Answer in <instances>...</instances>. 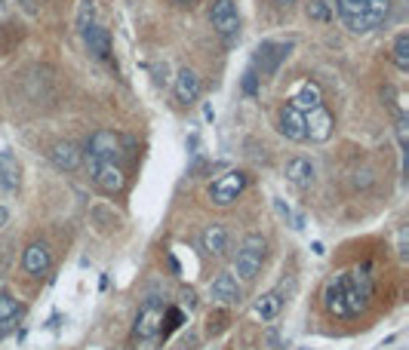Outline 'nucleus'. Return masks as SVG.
Here are the masks:
<instances>
[{"label": "nucleus", "instance_id": "obj_17", "mask_svg": "<svg viewBox=\"0 0 409 350\" xmlns=\"http://www.w3.org/2000/svg\"><path fill=\"white\" fill-rule=\"evenodd\" d=\"M289 105L305 114V111H311V108H320V105H323V92H320V87L314 80H302L299 87H295L293 96H289Z\"/></svg>", "mask_w": 409, "mask_h": 350}, {"label": "nucleus", "instance_id": "obj_11", "mask_svg": "<svg viewBox=\"0 0 409 350\" xmlns=\"http://www.w3.org/2000/svg\"><path fill=\"white\" fill-rule=\"evenodd\" d=\"M277 123H280V135L289 138V142H308L305 138V114L293 105H283L280 114H277Z\"/></svg>", "mask_w": 409, "mask_h": 350}, {"label": "nucleus", "instance_id": "obj_6", "mask_svg": "<svg viewBox=\"0 0 409 350\" xmlns=\"http://www.w3.org/2000/svg\"><path fill=\"white\" fill-rule=\"evenodd\" d=\"M90 163V175H92V184H96L102 194L114 197L127 188V175H123L120 163H108V160H96V157H87Z\"/></svg>", "mask_w": 409, "mask_h": 350}, {"label": "nucleus", "instance_id": "obj_19", "mask_svg": "<svg viewBox=\"0 0 409 350\" xmlns=\"http://www.w3.org/2000/svg\"><path fill=\"white\" fill-rule=\"evenodd\" d=\"M203 249H207L213 259H225L228 255V228L219 221H213L207 230H203Z\"/></svg>", "mask_w": 409, "mask_h": 350}, {"label": "nucleus", "instance_id": "obj_3", "mask_svg": "<svg viewBox=\"0 0 409 350\" xmlns=\"http://www.w3.org/2000/svg\"><path fill=\"white\" fill-rule=\"evenodd\" d=\"M163 305L160 298H145L133 322V344L136 350H160L163 344Z\"/></svg>", "mask_w": 409, "mask_h": 350}, {"label": "nucleus", "instance_id": "obj_31", "mask_svg": "<svg viewBox=\"0 0 409 350\" xmlns=\"http://www.w3.org/2000/svg\"><path fill=\"white\" fill-rule=\"evenodd\" d=\"M6 221H10V209H3V206H0V228H3Z\"/></svg>", "mask_w": 409, "mask_h": 350}, {"label": "nucleus", "instance_id": "obj_20", "mask_svg": "<svg viewBox=\"0 0 409 350\" xmlns=\"http://www.w3.org/2000/svg\"><path fill=\"white\" fill-rule=\"evenodd\" d=\"M19 184H22V166H19L16 154L0 151V188L12 194V190H19Z\"/></svg>", "mask_w": 409, "mask_h": 350}, {"label": "nucleus", "instance_id": "obj_26", "mask_svg": "<svg viewBox=\"0 0 409 350\" xmlns=\"http://www.w3.org/2000/svg\"><path fill=\"white\" fill-rule=\"evenodd\" d=\"M92 16H96V0H81V10H77V28H87L92 25Z\"/></svg>", "mask_w": 409, "mask_h": 350}, {"label": "nucleus", "instance_id": "obj_33", "mask_svg": "<svg viewBox=\"0 0 409 350\" xmlns=\"http://www.w3.org/2000/svg\"><path fill=\"white\" fill-rule=\"evenodd\" d=\"M179 3H194V0H179Z\"/></svg>", "mask_w": 409, "mask_h": 350}, {"label": "nucleus", "instance_id": "obj_25", "mask_svg": "<svg viewBox=\"0 0 409 350\" xmlns=\"http://www.w3.org/2000/svg\"><path fill=\"white\" fill-rule=\"evenodd\" d=\"M308 19H314V22H329V19H333V3H329V0H311V3H308Z\"/></svg>", "mask_w": 409, "mask_h": 350}, {"label": "nucleus", "instance_id": "obj_27", "mask_svg": "<svg viewBox=\"0 0 409 350\" xmlns=\"http://www.w3.org/2000/svg\"><path fill=\"white\" fill-rule=\"evenodd\" d=\"M259 80H262V77L255 74L253 68H249L247 74H243V92H247L249 98H255V96H259Z\"/></svg>", "mask_w": 409, "mask_h": 350}, {"label": "nucleus", "instance_id": "obj_28", "mask_svg": "<svg viewBox=\"0 0 409 350\" xmlns=\"http://www.w3.org/2000/svg\"><path fill=\"white\" fill-rule=\"evenodd\" d=\"M397 144H400V151L406 154V117H400L397 120Z\"/></svg>", "mask_w": 409, "mask_h": 350}, {"label": "nucleus", "instance_id": "obj_22", "mask_svg": "<svg viewBox=\"0 0 409 350\" xmlns=\"http://www.w3.org/2000/svg\"><path fill=\"white\" fill-rule=\"evenodd\" d=\"M394 65H397V71H409V34L406 31H400L394 37Z\"/></svg>", "mask_w": 409, "mask_h": 350}, {"label": "nucleus", "instance_id": "obj_15", "mask_svg": "<svg viewBox=\"0 0 409 350\" xmlns=\"http://www.w3.org/2000/svg\"><path fill=\"white\" fill-rule=\"evenodd\" d=\"M200 89H203L200 77H197L191 68H182L179 74H176V80H173V96H176V102H179V105L197 102V98H200Z\"/></svg>", "mask_w": 409, "mask_h": 350}, {"label": "nucleus", "instance_id": "obj_32", "mask_svg": "<svg viewBox=\"0 0 409 350\" xmlns=\"http://www.w3.org/2000/svg\"><path fill=\"white\" fill-rule=\"evenodd\" d=\"M274 3H277V6H293L295 0H274Z\"/></svg>", "mask_w": 409, "mask_h": 350}, {"label": "nucleus", "instance_id": "obj_1", "mask_svg": "<svg viewBox=\"0 0 409 350\" xmlns=\"http://www.w3.org/2000/svg\"><path fill=\"white\" fill-rule=\"evenodd\" d=\"M375 295L373 264H354L345 274H335L323 286V307L335 320H354L369 307Z\"/></svg>", "mask_w": 409, "mask_h": 350}, {"label": "nucleus", "instance_id": "obj_29", "mask_svg": "<svg viewBox=\"0 0 409 350\" xmlns=\"http://www.w3.org/2000/svg\"><path fill=\"white\" fill-rule=\"evenodd\" d=\"M274 209L280 212V219H293V209L283 206V200H274Z\"/></svg>", "mask_w": 409, "mask_h": 350}, {"label": "nucleus", "instance_id": "obj_21", "mask_svg": "<svg viewBox=\"0 0 409 350\" xmlns=\"http://www.w3.org/2000/svg\"><path fill=\"white\" fill-rule=\"evenodd\" d=\"M286 182L295 184V188H311L314 184V163L305 160V157H293V160L286 163Z\"/></svg>", "mask_w": 409, "mask_h": 350}, {"label": "nucleus", "instance_id": "obj_16", "mask_svg": "<svg viewBox=\"0 0 409 350\" xmlns=\"http://www.w3.org/2000/svg\"><path fill=\"white\" fill-rule=\"evenodd\" d=\"M50 160H52V166L62 169V173H74L83 163V151L77 148L74 142H59V144H52Z\"/></svg>", "mask_w": 409, "mask_h": 350}, {"label": "nucleus", "instance_id": "obj_18", "mask_svg": "<svg viewBox=\"0 0 409 350\" xmlns=\"http://www.w3.org/2000/svg\"><path fill=\"white\" fill-rule=\"evenodd\" d=\"M280 310H283V298H280L277 289H271V292H262L259 298L253 301V316H255V320H262V322H274L277 316H280Z\"/></svg>", "mask_w": 409, "mask_h": 350}, {"label": "nucleus", "instance_id": "obj_7", "mask_svg": "<svg viewBox=\"0 0 409 350\" xmlns=\"http://www.w3.org/2000/svg\"><path fill=\"white\" fill-rule=\"evenodd\" d=\"M243 188H247V173H240V169H228L225 175H219L213 184H209V200H213L216 206L225 209L243 194Z\"/></svg>", "mask_w": 409, "mask_h": 350}, {"label": "nucleus", "instance_id": "obj_24", "mask_svg": "<svg viewBox=\"0 0 409 350\" xmlns=\"http://www.w3.org/2000/svg\"><path fill=\"white\" fill-rule=\"evenodd\" d=\"M185 322V314L179 307H167L163 310V341H167V335H173L176 329H182Z\"/></svg>", "mask_w": 409, "mask_h": 350}, {"label": "nucleus", "instance_id": "obj_5", "mask_svg": "<svg viewBox=\"0 0 409 350\" xmlns=\"http://www.w3.org/2000/svg\"><path fill=\"white\" fill-rule=\"evenodd\" d=\"M293 50H295L293 41H262L253 52V71L259 77H274Z\"/></svg>", "mask_w": 409, "mask_h": 350}, {"label": "nucleus", "instance_id": "obj_12", "mask_svg": "<svg viewBox=\"0 0 409 350\" xmlns=\"http://www.w3.org/2000/svg\"><path fill=\"white\" fill-rule=\"evenodd\" d=\"M83 43H87V52L92 58H98V62H108L111 58V34L105 25H87L83 28Z\"/></svg>", "mask_w": 409, "mask_h": 350}, {"label": "nucleus", "instance_id": "obj_8", "mask_svg": "<svg viewBox=\"0 0 409 350\" xmlns=\"http://www.w3.org/2000/svg\"><path fill=\"white\" fill-rule=\"evenodd\" d=\"M87 157L96 160H108V163H120L123 157V138L111 129H96L87 142Z\"/></svg>", "mask_w": 409, "mask_h": 350}, {"label": "nucleus", "instance_id": "obj_30", "mask_svg": "<svg viewBox=\"0 0 409 350\" xmlns=\"http://www.w3.org/2000/svg\"><path fill=\"white\" fill-rule=\"evenodd\" d=\"M167 261H169V270H173V274H179V261H176V255H167Z\"/></svg>", "mask_w": 409, "mask_h": 350}, {"label": "nucleus", "instance_id": "obj_10", "mask_svg": "<svg viewBox=\"0 0 409 350\" xmlns=\"http://www.w3.org/2000/svg\"><path fill=\"white\" fill-rule=\"evenodd\" d=\"M333 129H335V120L333 114H329L326 108H311L305 111V138H311V142H329L333 138Z\"/></svg>", "mask_w": 409, "mask_h": 350}, {"label": "nucleus", "instance_id": "obj_13", "mask_svg": "<svg viewBox=\"0 0 409 350\" xmlns=\"http://www.w3.org/2000/svg\"><path fill=\"white\" fill-rule=\"evenodd\" d=\"M22 267H25V274H31V276H46L50 274V267H52V255H50V246L46 243H31L28 249H25V255H22Z\"/></svg>", "mask_w": 409, "mask_h": 350}, {"label": "nucleus", "instance_id": "obj_23", "mask_svg": "<svg viewBox=\"0 0 409 350\" xmlns=\"http://www.w3.org/2000/svg\"><path fill=\"white\" fill-rule=\"evenodd\" d=\"M19 314H22V305L16 301V295L0 289V322L10 320V316H19Z\"/></svg>", "mask_w": 409, "mask_h": 350}, {"label": "nucleus", "instance_id": "obj_4", "mask_svg": "<svg viewBox=\"0 0 409 350\" xmlns=\"http://www.w3.org/2000/svg\"><path fill=\"white\" fill-rule=\"evenodd\" d=\"M265 237L262 234H249L247 240L240 243V249H237V259H234V274L240 276L243 283H253L255 276L262 274V261H265Z\"/></svg>", "mask_w": 409, "mask_h": 350}, {"label": "nucleus", "instance_id": "obj_2", "mask_svg": "<svg viewBox=\"0 0 409 350\" xmlns=\"http://www.w3.org/2000/svg\"><path fill=\"white\" fill-rule=\"evenodd\" d=\"M339 19L351 34H369L391 12V0H335Z\"/></svg>", "mask_w": 409, "mask_h": 350}, {"label": "nucleus", "instance_id": "obj_9", "mask_svg": "<svg viewBox=\"0 0 409 350\" xmlns=\"http://www.w3.org/2000/svg\"><path fill=\"white\" fill-rule=\"evenodd\" d=\"M209 22L219 31L222 37H234L240 31V16H237V3L234 0H213V10H209Z\"/></svg>", "mask_w": 409, "mask_h": 350}, {"label": "nucleus", "instance_id": "obj_14", "mask_svg": "<svg viewBox=\"0 0 409 350\" xmlns=\"http://www.w3.org/2000/svg\"><path fill=\"white\" fill-rule=\"evenodd\" d=\"M209 298H213L216 305H240L243 292H240V283H237V276L219 274L213 283H209Z\"/></svg>", "mask_w": 409, "mask_h": 350}]
</instances>
